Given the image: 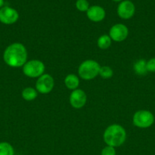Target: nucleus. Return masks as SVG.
<instances>
[{"instance_id":"nucleus-1","label":"nucleus","mask_w":155,"mask_h":155,"mask_svg":"<svg viewBox=\"0 0 155 155\" xmlns=\"http://www.w3.org/2000/svg\"><path fill=\"white\" fill-rule=\"evenodd\" d=\"M5 63L12 68L24 66L27 60V51L25 46L19 42L9 45L3 53Z\"/></svg>"},{"instance_id":"nucleus-2","label":"nucleus","mask_w":155,"mask_h":155,"mask_svg":"<svg viewBox=\"0 0 155 155\" xmlns=\"http://www.w3.org/2000/svg\"><path fill=\"white\" fill-rule=\"evenodd\" d=\"M126 139V132L122 126L119 124H112L109 126L103 133V140L108 146H121Z\"/></svg>"},{"instance_id":"nucleus-3","label":"nucleus","mask_w":155,"mask_h":155,"mask_svg":"<svg viewBox=\"0 0 155 155\" xmlns=\"http://www.w3.org/2000/svg\"><path fill=\"white\" fill-rule=\"evenodd\" d=\"M100 65L94 60H86L78 68L79 77L85 80H91L99 75Z\"/></svg>"},{"instance_id":"nucleus-4","label":"nucleus","mask_w":155,"mask_h":155,"mask_svg":"<svg viewBox=\"0 0 155 155\" xmlns=\"http://www.w3.org/2000/svg\"><path fill=\"white\" fill-rule=\"evenodd\" d=\"M132 122L138 128L147 129L151 127L154 123V116L149 110H140L133 115Z\"/></svg>"},{"instance_id":"nucleus-5","label":"nucleus","mask_w":155,"mask_h":155,"mask_svg":"<svg viewBox=\"0 0 155 155\" xmlns=\"http://www.w3.org/2000/svg\"><path fill=\"white\" fill-rule=\"evenodd\" d=\"M45 65L40 60H30L27 61L23 66V73L30 78L40 77L43 74Z\"/></svg>"},{"instance_id":"nucleus-6","label":"nucleus","mask_w":155,"mask_h":155,"mask_svg":"<svg viewBox=\"0 0 155 155\" xmlns=\"http://www.w3.org/2000/svg\"><path fill=\"white\" fill-rule=\"evenodd\" d=\"M54 87V80L50 74H43L36 83V90L41 94H48Z\"/></svg>"},{"instance_id":"nucleus-7","label":"nucleus","mask_w":155,"mask_h":155,"mask_svg":"<svg viewBox=\"0 0 155 155\" xmlns=\"http://www.w3.org/2000/svg\"><path fill=\"white\" fill-rule=\"evenodd\" d=\"M19 18L18 12L13 8L3 6L0 8V22L6 25H11L16 22Z\"/></svg>"},{"instance_id":"nucleus-8","label":"nucleus","mask_w":155,"mask_h":155,"mask_svg":"<svg viewBox=\"0 0 155 155\" xmlns=\"http://www.w3.org/2000/svg\"><path fill=\"white\" fill-rule=\"evenodd\" d=\"M135 12V6L130 0H123L120 2L117 7V14L122 19H130L134 16Z\"/></svg>"},{"instance_id":"nucleus-9","label":"nucleus","mask_w":155,"mask_h":155,"mask_svg":"<svg viewBox=\"0 0 155 155\" xmlns=\"http://www.w3.org/2000/svg\"><path fill=\"white\" fill-rule=\"evenodd\" d=\"M128 35V27L122 24H115L109 30V37L115 42H122L127 38Z\"/></svg>"},{"instance_id":"nucleus-10","label":"nucleus","mask_w":155,"mask_h":155,"mask_svg":"<svg viewBox=\"0 0 155 155\" xmlns=\"http://www.w3.org/2000/svg\"><path fill=\"white\" fill-rule=\"evenodd\" d=\"M69 102L74 108H81L85 105L87 102L86 94L81 89H74L70 95Z\"/></svg>"},{"instance_id":"nucleus-11","label":"nucleus","mask_w":155,"mask_h":155,"mask_svg":"<svg viewBox=\"0 0 155 155\" xmlns=\"http://www.w3.org/2000/svg\"><path fill=\"white\" fill-rule=\"evenodd\" d=\"M87 17L93 22H100L106 17V12L104 8L100 5L90 6L87 11Z\"/></svg>"},{"instance_id":"nucleus-12","label":"nucleus","mask_w":155,"mask_h":155,"mask_svg":"<svg viewBox=\"0 0 155 155\" xmlns=\"http://www.w3.org/2000/svg\"><path fill=\"white\" fill-rule=\"evenodd\" d=\"M64 83L68 89L74 90V89H77L79 86V79L74 74H68L65 78Z\"/></svg>"},{"instance_id":"nucleus-13","label":"nucleus","mask_w":155,"mask_h":155,"mask_svg":"<svg viewBox=\"0 0 155 155\" xmlns=\"http://www.w3.org/2000/svg\"><path fill=\"white\" fill-rule=\"evenodd\" d=\"M133 69L135 74L138 75H145L148 72L147 70V61L144 59H139L134 64Z\"/></svg>"},{"instance_id":"nucleus-14","label":"nucleus","mask_w":155,"mask_h":155,"mask_svg":"<svg viewBox=\"0 0 155 155\" xmlns=\"http://www.w3.org/2000/svg\"><path fill=\"white\" fill-rule=\"evenodd\" d=\"M21 96L26 101H32L37 97V91L32 87H27L22 91Z\"/></svg>"},{"instance_id":"nucleus-15","label":"nucleus","mask_w":155,"mask_h":155,"mask_svg":"<svg viewBox=\"0 0 155 155\" xmlns=\"http://www.w3.org/2000/svg\"><path fill=\"white\" fill-rule=\"evenodd\" d=\"M111 42H112V39L109 37V36L104 34L99 37L97 40V45L100 49H107L110 46Z\"/></svg>"},{"instance_id":"nucleus-16","label":"nucleus","mask_w":155,"mask_h":155,"mask_svg":"<svg viewBox=\"0 0 155 155\" xmlns=\"http://www.w3.org/2000/svg\"><path fill=\"white\" fill-rule=\"evenodd\" d=\"M0 155H15L13 146L9 142H0Z\"/></svg>"},{"instance_id":"nucleus-17","label":"nucleus","mask_w":155,"mask_h":155,"mask_svg":"<svg viewBox=\"0 0 155 155\" xmlns=\"http://www.w3.org/2000/svg\"><path fill=\"white\" fill-rule=\"evenodd\" d=\"M99 75L103 79H109L113 75V71H112V68L108 66L100 67Z\"/></svg>"},{"instance_id":"nucleus-18","label":"nucleus","mask_w":155,"mask_h":155,"mask_svg":"<svg viewBox=\"0 0 155 155\" xmlns=\"http://www.w3.org/2000/svg\"><path fill=\"white\" fill-rule=\"evenodd\" d=\"M75 7L80 12H87L90 8V4L88 0H77L75 2Z\"/></svg>"},{"instance_id":"nucleus-19","label":"nucleus","mask_w":155,"mask_h":155,"mask_svg":"<svg viewBox=\"0 0 155 155\" xmlns=\"http://www.w3.org/2000/svg\"><path fill=\"white\" fill-rule=\"evenodd\" d=\"M116 153H115V148L111 146H108L106 145L101 151V154L100 155H115Z\"/></svg>"},{"instance_id":"nucleus-20","label":"nucleus","mask_w":155,"mask_h":155,"mask_svg":"<svg viewBox=\"0 0 155 155\" xmlns=\"http://www.w3.org/2000/svg\"><path fill=\"white\" fill-rule=\"evenodd\" d=\"M147 70L148 72L155 73V58H152L147 61Z\"/></svg>"},{"instance_id":"nucleus-21","label":"nucleus","mask_w":155,"mask_h":155,"mask_svg":"<svg viewBox=\"0 0 155 155\" xmlns=\"http://www.w3.org/2000/svg\"><path fill=\"white\" fill-rule=\"evenodd\" d=\"M3 5H4V0H0V8H2Z\"/></svg>"},{"instance_id":"nucleus-22","label":"nucleus","mask_w":155,"mask_h":155,"mask_svg":"<svg viewBox=\"0 0 155 155\" xmlns=\"http://www.w3.org/2000/svg\"><path fill=\"white\" fill-rule=\"evenodd\" d=\"M112 1H114V2H122V1H123V0H112Z\"/></svg>"}]
</instances>
